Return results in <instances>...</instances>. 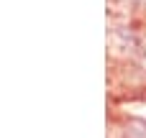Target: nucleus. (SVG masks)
<instances>
[{"instance_id": "f257e3e1", "label": "nucleus", "mask_w": 146, "mask_h": 138, "mask_svg": "<svg viewBox=\"0 0 146 138\" xmlns=\"http://www.w3.org/2000/svg\"><path fill=\"white\" fill-rule=\"evenodd\" d=\"M136 136L146 138V120H133L131 128L126 131V138H136Z\"/></svg>"}]
</instances>
